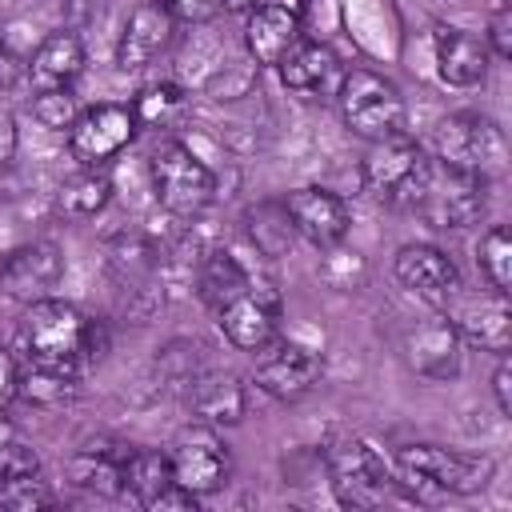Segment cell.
<instances>
[{
  "label": "cell",
  "mask_w": 512,
  "mask_h": 512,
  "mask_svg": "<svg viewBox=\"0 0 512 512\" xmlns=\"http://www.w3.org/2000/svg\"><path fill=\"white\" fill-rule=\"evenodd\" d=\"M476 268L492 292H512V236L508 224H492L476 244Z\"/></svg>",
  "instance_id": "cell-30"
},
{
  "label": "cell",
  "mask_w": 512,
  "mask_h": 512,
  "mask_svg": "<svg viewBox=\"0 0 512 512\" xmlns=\"http://www.w3.org/2000/svg\"><path fill=\"white\" fill-rule=\"evenodd\" d=\"M168 484H176L168 448H132L128 452V460H124V496H132L140 508H148Z\"/></svg>",
  "instance_id": "cell-28"
},
{
  "label": "cell",
  "mask_w": 512,
  "mask_h": 512,
  "mask_svg": "<svg viewBox=\"0 0 512 512\" xmlns=\"http://www.w3.org/2000/svg\"><path fill=\"white\" fill-rule=\"evenodd\" d=\"M132 444L92 436L68 460V480L92 496H124V460Z\"/></svg>",
  "instance_id": "cell-22"
},
{
  "label": "cell",
  "mask_w": 512,
  "mask_h": 512,
  "mask_svg": "<svg viewBox=\"0 0 512 512\" xmlns=\"http://www.w3.org/2000/svg\"><path fill=\"white\" fill-rule=\"evenodd\" d=\"M36 472H40V452L24 436H16L12 444L0 448V484H12L20 476H36Z\"/></svg>",
  "instance_id": "cell-34"
},
{
  "label": "cell",
  "mask_w": 512,
  "mask_h": 512,
  "mask_svg": "<svg viewBox=\"0 0 512 512\" xmlns=\"http://www.w3.org/2000/svg\"><path fill=\"white\" fill-rule=\"evenodd\" d=\"M64 280V248L56 240H28L0 256V292L16 304L56 296Z\"/></svg>",
  "instance_id": "cell-14"
},
{
  "label": "cell",
  "mask_w": 512,
  "mask_h": 512,
  "mask_svg": "<svg viewBox=\"0 0 512 512\" xmlns=\"http://www.w3.org/2000/svg\"><path fill=\"white\" fill-rule=\"evenodd\" d=\"M392 276L400 280V288H408L412 296L428 300L432 308H444L456 292H460V268L456 260L436 248V244H404L392 256Z\"/></svg>",
  "instance_id": "cell-17"
},
{
  "label": "cell",
  "mask_w": 512,
  "mask_h": 512,
  "mask_svg": "<svg viewBox=\"0 0 512 512\" xmlns=\"http://www.w3.org/2000/svg\"><path fill=\"white\" fill-rule=\"evenodd\" d=\"M452 328L460 332L464 344L480 348V352H492V356H508L512 348V308H508V296L504 292H480V296H452L444 304Z\"/></svg>",
  "instance_id": "cell-15"
},
{
  "label": "cell",
  "mask_w": 512,
  "mask_h": 512,
  "mask_svg": "<svg viewBox=\"0 0 512 512\" xmlns=\"http://www.w3.org/2000/svg\"><path fill=\"white\" fill-rule=\"evenodd\" d=\"M488 184L492 180H484V176L456 172V168H444L432 160V176H428V188H424L416 212L440 232L472 228L488 212Z\"/></svg>",
  "instance_id": "cell-9"
},
{
  "label": "cell",
  "mask_w": 512,
  "mask_h": 512,
  "mask_svg": "<svg viewBox=\"0 0 512 512\" xmlns=\"http://www.w3.org/2000/svg\"><path fill=\"white\" fill-rule=\"evenodd\" d=\"M136 136V116L132 104L120 100H96L88 108H80L76 124L68 128V152L76 164H108L116 160Z\"/></svg>",
  "instance_id": "cell-12"
},
{
  "label": "cell",
  "mask_w": 512,
  "mask_h": 512,
  "mask_svg": "<svg viewBox=\"0 0 512 512\" xmlns=\"http://www.w3.org/2000/svg\"><path fill=\"white\" fill-rule=\"evenodd\" d=\"M132 116L136 128H152V132H168L188 116V92L176 80H156L144 84L132 100Z\"/></svg>",
  "instance_id": "cell-29"
},
{
  "label": "cell",
  "mask_w": 512,
  "mask_h": 512,
  "mask_svg": "<svg viewBox=\"0 0 512 512\" xmlns=\"http://www.w3.org/2000/svg\"><path fill=\"white\" fill-rule=\"evenodd\" d=\"M16 344L24 360L88 372L108 352V328L84 308H76L72 300L44 296V300L24 304V316L16 324Z\"/></svg>",
  "instance_id": "cell-1"
},
{
  "label": "cell",
  "mask_w": 512,
  "mask_h": 512,
  "mask_svg": "<svg viewBox=\"0 0 512 512\" xmlns=\"http://www.w3.org/2000/svg\"><path fill=\"white\" fill-rule=\"evenodd\" d=\"M244 224H248V236H252L256 252H264V256H280L296 236L292 224H288L284 204H260L244 216Z\"/></svg>",
  "instance_id": "cell-31"
},
{
  "label": "cell",
  "mask_w": 512,
  "mask_h": 512,
  "mask_svg": "<svg viewBox=\"0 0 512 512\" xmlns=\"http://www.w3.org/2000/svg\"><path fill=\"white\" fill-rule=\"evenodd\" d=\"M108 200H112V180L100 164H80L56 188V208L68 220H92L108 208Z\"/></svg>",
  "instance_id": "cell-27"
},
{
  "label": "cell",
  "mask_w": 512,
  "mask_h": 512,
  "mask_svg": "<svg viewBox=\"0 0 512 512\" xmlns=\"http://www.w3.org/2000/svg\"><path fill=\"white\" fill-rule=\"evenodd\" d=\"M252 284V272L228 252V248H212L204 252V260L196 264V296L200 304L216 316L232 296H240Z\"/></svg>",
  "instance_id": "cell-26"
},
{
  "label": "cell",
  "mask_w": 512,
  "mask_h": 512,
  "mask_svg": "<svg viewBox=\"0 0 512 512\" xmlns=\"http://www.w3.org/2000/svg\"><path fill=\"white\" fill-rule=\"evenodd\" d=\"M0 504L12 508V512H40V508H52L56 504V492L36 472V476H20L12 484H0Z\"/></svg>",
  "instance_id": "cell-33"
},
{
  "label": "cell",
  "mask_w": 512,
  "mask_h": 512,
  "mask_svg": "<svg viewBox=\"0 0 512 512\" xmlns=\"http://www.w3.org/2000/svg\"><path fill=\"white\" fill-rule=\"evenodd\" d=\"M176 36V20L168 16V8L160 0H144L128 12L120 36H116V68L120 72H140L148 68L160 52H168Z\"/></svg>",
  "instance_id": "cell-18"
},
{
  "label": "cell",
  "mask_w": 512,
  "mask_h": 512,
  "mask_svg": "<svg viewBox=\"0 0 512 512\" xmlns=\"http://www.w3.org/2000/svg\"><path fill=\"white\" fill-rule=\"evenodd\" d=\"M324 476L336 504L344 508H376L400 496V480L392 476L388 460L356 436H340L324 448Z\"/></svg>",
  "instance_id": "cell-6"
},
{
  "label": "cell",
  "mask_w": 512,
  "mask_h": 512,
  "mask_svg": "<svg viewBox=\"0 0 512 512\" xmlns=\"http://www.w3.org/2000/svg\"><path fill=\"white\" fill-rule=\"evenodd\" d=\"M16 436H20V432H16V424H12V420L0 412V448H4V444H12Z\"/></svg>",
  "instance_id": "cell-42"
},
{
  "label": "cell",
  "mask_w": 512,
  "mask_h": 512,
  "mask_svg": "<svg viewBox=\"0 0 512 512\" xmlns=\"http://www.w3.org/2000/svg\"><path fill=\"white\" fill-rule=\"evenodd\" d=\"M16 384H20V360L0 344V412L16 400Z\"/></svg>",
  "instance_id": "cell-39"
},
{
  "label": "cell",
  "mask_w": 512,
  "mask_h": 512,
  "mask_svg": "<svg viewBox=\"0 0 512 512\" xmlns=\"http://www.w3.org/2000/svg\"><path fill=\"white\" fill-rule=\"evenodd\" d=\"M284 212H288V224L292 232L312 244L316 252H332L348 240V228H352V212H348V200L332 188H320V184H304V188H292L284 200Z\"/></svg>",
  "instance_id": "cell-13"
},
{
  "label": "cell",
  "mask_w": 512,
  "mask_h": 512,
  "mask_svg": "<svg viewBox=\"0 0 512 512\" xmlns=\"http://www.w3.org/2000/svg\"><path fill=\"white\" fill-rule=\"evenodd\" d=\"M156 204L176 220H196L216 204V172L176 136H160L148 152Z\"/></svg>",
  "instance_id": "cell-5"
},
{
  "label": "cell",
  "mask_w": 512,
  "mask_h": 512,
  "mask_svg": "<svg viewBox=\"0 0 512 512\" xmlns=\"http://www.w3.org/2000/svg\"><path fill=\"white\" fill-rule=\"evenodd\" d=\"M428 176H432V156L408 132L368 144V152L360 160L364 192L380 208H392V212H416V204L428 188Z\"/></svg>",
  "instance_id": "cell-2"
},
{
  "label": "cell",
  "mask_w": 512,
  "mask_h": 512,
  "mask_svg": "<svg viewBox=\"0 0 512 512\" xmlns=\"http://www.w3.org/2000/svg\"><path fill=\"white\" fill-rule=\"evenodd\" d=\"M196 500H200V496H192L188 488L168 484V488L148 504V512H188V508H196Z\"/></svg>",
  "instance_id": "cell-40"
},
{
  "label": "cell",
  "mask_w": 512,
  "mask_h": 512,
  "mask_svg": "<svg viewBox=\"0 0 512 512\" xmlns=\"http://www.w3.org/2000/svg\"><path fill=\"white\" fill-rule=\"evenodd\" d=\"M32 116L48 132H68L80 116V100L72 88H36L32 92Z\"/></svg>",
  "instance_id": "cell-32"
},
{
  "label": "cell",
  "mask_w": 512,
  "mask_h": 512,
  "mask_svg": "<svg viewBox=\"0 0 512 512\" xmlns=\"http://www.w3.org/2000/svg\"><path fill=\"white\" fill-rule=\"evenodd\" d=\"M392 460H396L404 480H420V484L452 492V496L484 492L492 484V472H496V464L488 456L456 452L444 444H404V448H396Z\"/></svg>",
  "instance_id": "cell-7"
},
{
  "label": "cell",
  "mask_w": 512,
  "mask_h": 512,
  "mask_svg": "<svg viewBox=\"0 0 512 512\" xmlns=\"http://www.w3.org/2000/svg\"><path fill=\"white\" fill-rule=\"evenodd\" d=\"M432 60H436V76L448 88H480L488 80V44L484 36L468 32V28H448L440 24L432 32Z\"/></svg>",
  "instance_id": "cell-19"
},
{
  "label": "cell",
  "mask_w": 512,
  "mask_h": 512,
  "mask_svg": "<svg viewBox=\"0 0 512 512\" xmlns=\"http://www.w3.org/2000/svg\"><path fill=\"white\" fill-rule=\"evenodd\" d=\"M176 24H208L220 12V0H160Z\"/></svg>",
  "instance_id": "cell-36"
},
{
  "label": "cell",
  "mask_w": 512,
  "mask_h": 512,
  "mask_svg": "<svg viewBox=\"0 0 512 512\" xmlns=\"http://www.w3.org/2000/svg\"><path fill=\"white\" fill-rule=\"evenodd\" d=\"M84 372L64 368V364H40V360H24L20 364V384H16V400L40 408V412H56L68 408L80 396Z\"/></svg>",
  "instance_id": "cell-25"
},
{
  "label": "cell",
  "mask_w": 512,
  "mask_h": 512,
  "mask_svg": "<svg viewBox=\"0 0 512 512\" xmlns=\"http://www.w3.org/2000/svg\"><path fill=\"white\" fill-rule=\"evenodd\" d=\"M172 476L192 496H212L232 480V448L224 440V428L212 424H184L168 444Z\"/></svg>",
  "instance_id": "cell-8"
},
{
  "label": "cell",
  "mask_w": 512,
  "mask_h": 512,
  "mask_svg": "<svg viewBox=\"0 0 512 512\" xmlns=\"http://www.w3.org/2000/svg\"><path fill=\"white\" fill-rule=\"evenodd\" d=\"M300 36V16L288 4H256L244 12V48L256 68H276Z\"/></svg>",
  "instance_id": "cell-21"
},
{
  "label": "cell",
  "mask_w": 512,
  "mask_h": 512,
  "mask_svg": "<svg viewBox=\"0 0 512 512\" xmlns=\"http://www.w3.org/2000/svg\"><path fill=\"white\" fill-rule=\"evenodd\" d=\"M280 72V84L288 92H300V96H320V92H336V80H340V60L328 44L320 40H296V48L276 64Z\"/></svg>",
  "instance_id": "cell-24"
},
{
  "label": "cell",
  "mask_w": 512,
  "mask_h": 512,
  "mask_svg": "<svg viewBox=\"0 0 512 512\" xmlns=\"http://www.w3.org/2000/svg\"><path fill=\"white\" fill-rule=\"evenodd\" d=\"M428 156L444 168L496 180L508 168V136L484 112H448L428 136Z\"/></svg>",
  "instance_id": "cell-4"
},
{
  "label": "cell",
  "mask_w": 512,
  "mask_h": 512,
  "mask_svg": "<svg viewBox=\"0 0 512 512\" xmlns=\"http://www.w3.org/2000/svg\"><path fill=\"white\" fill-rule=\"evenodd\" d=\"M84 40L72 28L48 32L32 56H28V84L32 88H72V80L84 72Z\"/></svg>",
  "instance_id": "cell-23"
},
{
  "label": "cell",
  "mask_w": 512,
  "mask_h": 512,
  "mask_svg": "<svg viewBox=\"0 0 512 512\" xmlns=\"http://www.w3.org/2000/svg\"><path fill=\"white\" fill-rule=\"evenodd\" d=\"M484 44H488V52H492L496 60H508V56H512V12H508L504 4H500V8L492 12Z\"/></svg>",
  "instance_id": "cell-35"
},
{
  "label": "cell",
  "mask_w": 512,
  "mask_h": 512,
  "mask_svg": "<svg viewBox=\"0 0 512 512\" xmlns=\"http://www.w3.org/2000/svg\"><path fill=\"white\" fill-rule=\"evenodd\" d=\"M16 148H20V128H16V116H12L8 108H0V168H8V164H12Z\"/></svg>",
  "instance_id": "cell-41"
},
{
  "label": "cell",
  "mask_w": 512,
  "mask_h": 512,
  "mask_svg": "<svg viewBox=\"0 0 512 512\" xmlns=\"http://www.w3.org/2000/svg\"><path fill=\"white\" fill-rule=\"evenodd\" d=\"M492 396L500 416H512V364L508 356H496V372H492Z\"/></svg>",
  "instance_id": "cell-38"
},
{
  "label": "cell",
  "mask_w": 512,
  "mask_h": 512,
  "mask_svg": "<svg viewBox=\"0 0 512 512\" xmlns=\"http://www.w3.org/2000/svg\"><path fill=\"white\" fill-rule=\"evenodd\" d=\"M332 96H336V108H340L344 128H348L356 140H364V144L400 136V132L408 128L404 92H400L384 72H372V68H344Z\"/></svg>",
  "instance_id": "cell-3"
},
{
  "label": "cell",
  "mask_w": 512,
  "mask_h": 512,
  "mask_svg": "<svg viewBox=\"0 0 512 512\" xmlns=\"http://www.w3.org/2000/svg\"><path fill=\"white\" fill-rule=\"evenodd\" d=\"M256 4H264V0H220L224 12H252Z\"/></svg>",
  "instance_id": "cell-43"
},
{
  "label": "cell",
  "mask_w": 512,
  "mask_h": 512,
  "mask_svg": "<svg viewBox=\"0 0 512 512\" xmlns=\"http://www.w3.org/2000/svg\"><path fill=\"white\" fill-rule=\"evenodd\" d=\"M464 348L468 344L460 340V332L452 328V320L444 312L416 324L404 336V360L428 384H452L464 372Z\"/></svg>",
  "instance_id": "cell-16"
},
{
  "label": "cell",
  "mask_w": 512,
  "mask_h": 512,
  "mask_svg": "<svg viewBox=\"0 0 512 512\" xmlns=\"http://www.w3.org/2000/svg\"><path fill=\"white\" fill-rule=\"evenodd\" d=\"M20 84H28V60L16 56L8 44H0V92H12Z\"/></svg>",
  "instance_id": "cell-37"
},
{
  "label": "cell",
  "mask_w": 512,
  "mask_h": 512,
  "mask_svg": "<svg viewBox=\"0 0 512 512\" xmlns=\"http://www.w3.org/2000/svg\"><path fill=\"white\" fill-rule=\"evenodd\" d=\"M280 320H284V296L276 292L272 280H256V276L240 296H232L216 312V324H220L224 340L240 352L268 348L280 336Z\"/></svg>",
  "instance_id": "cell-10"
},
{
  "label": "cell",
  "mask_w": 512,
  "mask_h": 512,
  "mask_svg": "<svg viewBox=\"0 0 512 512\" xmlns=\"http://www.w3.org/2000/svg\"><path fill=\"white\" fill-rule=\"evenodd\" d=\"M188 412L200 424L236 428L248 416V384L236 372H212V368H204L200 376L188 380Z\"/></svg>",
  "instance_id": "cell-20"
},
{
  "label": "cell",
  "mask_w": 512,
  "mask_h": 512,
  "mask_svg": "<svg viewBox=\"0 0 512 512\" xmlns=\"http://www.w3.org/2000/svg\"><path fill=\"white\" fill-rule=\"evenodd\" d=\"M320 380H324L320 352H312L308 344H296V340H280V336L268 348H260V360L252 368L256 392H264L268 400H280V404H296V400L312 396Z\"/></svg>",
  "instance_id": "cell-11"
}]
</instances>
